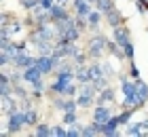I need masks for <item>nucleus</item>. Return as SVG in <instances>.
I'll list each match as a JSON object with an SVG mask.
<instances>
[{
    "instance_id": "nucleus-18",
    "label": "nucleus",
    "mask_w": 148,
    "mask_h": 137,
    "mask_svg": "<svg viewBox=\"0 0 148 137\" xmlns=\"http://www.w3.org/2000/svg\"><path fill=\"white\" fill-rule=\"evenodd\" d=\"M95 9H99V11L106 15V13H110V11L114 9V2H112V0H97V2H95Z\"/></svg>"
},
{
    "instance_id": "nucleus-16",
    "label": "nucleus",
    "mask_w": 148,
    "mask_h": 137,
    "mask_svg": "<svg viewBox=\"0 0 148 137\" xmlns=\"http://www.w3.org/2000/svg\"><path fill=\"white\" fill-rule=\"evenodd\" d=\"M62 122H64L66 127L76 125V122H78V114H76V110H74V112H64V114H62Z\"/></svg>"
},
{
    "instance_id": "nucleus-23",
    "label": "nucleus",
    "mask_w": 148,
    "mask_h": 137,
    "mask_svg": "<svg viewBox=\"0 0 148 137\" xmlns=\"http://www.w3.org/2000/svg\"><path fill=\"white\" fill-rule=\"evenodd\" d=\"M80 131H83V129H78L76 125H70V127H68V137H78Z\"/></svg>"
},
{
    "instance_id": "nucleus-22",
    "label": "nucleus",
    "mask_w": 148,
    "mask_h": 137,
    "mask_svg": "<svg viewBox=\"0 0 148 137\" xmlns=\"http://www.w3.org/2000/svg\"><path fill=\"white\" fill-rule=\"evenodd\" d=\"M53 135H57V137H68V129L66 127H53Z\"/></svg>"
},
{
    "instance_id": "nucleus-8",
    "label": "nucleus",
    "mask_w": 148,
    "mask_h": 137,
    "mask_svg": "<svg viewBox=\"0 0 148 137\" xmlns=\"http://www.w3.org/2000/svg\"><path fill=\"white\" fill-rule=\"evenodd\" d=\"M119 125H121V120H119V114L114 116L112 114V118L106 122V125H102V135H108V137H114V135H119Z\"/></svg>"
},
{
    "instance_id": "nucleus-2",
    "label": "nucleus",
    "mask_w": 148,
    "mask_h": 137,
    "mask_svg": "<svg viewBox=\"0 0 148 137\" xmlns=\"http://www.w3.org/2000/svg\"><path fill=\"white\" fill-rule=\"evenodd\" d=\"M6 131L4 135H17L21 131V127L25 125V118H23V110H15V112H11L6 116Z\"/></svg>"
},
{
    "instance_id": "nucleus-10",
    "label": "nucleus",
    "mask_w": 148,
    "mask_h": 137,
    "mask_svg": "<svg viewBox=\"0 0 148 137\" xmlns=\"http://www.w3.org/2000/svg\"><path fill=\"white\" fill-rule=\"evenodd\" d=\"M97 95H99V97H97V104H99V106H108V104H112V101H116V97H114V89H112V87L102 89Z\"/></svg>"
},
{
    "instance_id": "nucleus-9",
    "label": "nucleus",
    "mask_w": 148,
    "mask_h": 137,
    "mask_svg": "<svg viewBox=\"0 0 148 137\" xmlns=\"http://www.w3.org/2000/svg\"><path fill=\"white\" fill-rule=\"evenodd\" d=\"M91 2H89V0H74V11H76V17H89V13L93 11L91 9Z\"/></svg>"
},
{
    "instance_id": "nucleus-4",
    "label": "nucleus",
    "mask_w": 148,
    "mask_h": 137,
    "mask_svg": "<svg viewBox=\"0 0 148 137\" xmlns=\"http://www.w3.org/2000/svg\"><path fill=\"white\" fill-rule=\"evenodd\" d=\"M106 49H108V40H106V36H93L91 42H89V55L93 59H99V55H102Z\"/></svg>"
},
{
    "instance_id": "nucleus-13",
    "label": "nucleus",
    "mask_w": 148,
    "mask_h": 137,
    "mask_svg": "<svg viewBox=\"0 0 148 137\" xmlns=\"http://www.w3.org/2000/svg\"><path fill=\"white\" fill-rule=\"evenodd\" d=\"M106 19H108V23L110 27H116V25H123V15L116 11V9H112L110 13H106Z\"/></svg>"
},
{
    "instance_id": "nucleus-24",
    "label": "nucleus",
    "mask_w": 148,
    "mask_h": 137,
    "mask_svg": "<svg viewBox=\"0 0 148 137\" xmlns=\"http://www.w3.org/2000/svg\"><path fill=\"white\" fill-rule=\"evenodd\" d=\"M55 2H57V0H40V6H42L45 11H49V9H51V6L55 4Z\"/></svg>"
},
{
    "instance_id": "nucleus-14",
    "label": "nucleus",
    "mask_w": 148,
    "mask_h": 137,
    "mask_svg": "<svg viewBox=\"0 0 148 137\" xmlns=\"http://www.w3.org/2000/svg\"><path fill=\"white\" fill-rule=\"evenodd\" d=\"M23 118H25V125H28V127H36L38 125V112L32 110V108L23 110Z\"/></svg>"
},
{
    "instance_id": "nucleus-7",
    "label": "nucleus",
    "mask_w": 148,
    "mask_h": 137,
    "mask_svg": "<svg viewBox=\"0 0 148 137\" xmlns=\"http://www.w3.org/2000/svg\"><path fill=\"white\" fill-rule=\"evenodd\" d=\"M49 15H51V21L55 23V21H64V19H68L70 15L66 13V4H59V2H55L49 9Z\"/></svg>"
},
{
    "instance_id": "nucleus-17",
    "label": "nucleus",
    "mask_w": 148,
    "mask_h": 137,
    "mask_svg": "<svg viewBox=\"0 0 148 137\" xmlns=\"http://www.w3.org/2000/svg\"><path fill=\"white\" fill-rule=\"evenodd\" d=\"M136 82H138V95H140V99H142V104H146V101H148V85L142 82V78L136 80Z\"/></svg>"
},
{
    "instance_id": "nucleus-1",
    "label": "nucleus",
    "mask_w": 148,
    "mask_h": 137,
    "mask_svg": "<svg viewBox=\"0 0 148 137\" xmlns=\"http://www.w3.org/2000/svg\"><path fill=\"white\" fill-rule=\"evenodd\" d=\"M97 89L91 85H80V91H78V95H76V104H78V108H91L93 104H97Z\"/></svg>"
},
{
    "instance_id": "nucleus-6",
    "label": "nucleus",
    "mask_w": 148,
    "mask_h": 137,
    "mask_svg": "<svg viewBox=\"0 0 148 137\" xmlns=\"http://www.w3.org/2000/svg\"><path fill=\"white\" fill-rule=\"evenodd\" d=\"M112 118V110L108 106H95V110H93V122H97V125H106Z\"/></svg>"
},
{
    "instance_id": "nucleus-19",
    "label": "nucleus",
    "mask_w": 148,
    "mask_h": 137,
    "mask_svg": "<svg viewBox=\"0 0 148 137\" xmlns=\"http://www.w3.org/2000/svg\"><path fill=\"white\" fill-rule=\"evenodd\" d=\"M131 114H133L131 110H127V108H125V112H121V114H119L121 125H129V122H131Z\"/></svg>"
},
{
    "instance_id": "nucleus-20",
    "label": "nucleus",
    "mask_w": 148,
    "mask_h": 137,
    "mask_svg": "<svg viewBox=\"0 0 148 137\" xmlns=\"http://www.w3.org/2000/svg\"><path fill=\"white\" fill-rule=\"evenodd\" d=\"M38 4H40V0H21V6H23V9H28V11L36 9Z\"/></svg>"
},
{
    "instance_id": "nucleus-12",
    "label": "nucleus",
    "mask_w": 148,
    "mask_h": 137,
    "mask_svg": "<svg viewBox=\"0 0 148 137\" xmlns=\"http://www.w3.org/2000/svg\"><path fill=\"white\" fill-rule=\"evenodd\" d=\"M87 67H89V76H91V80H97V78H104V76H106L104 63H89Z\"/></svg>"
},
{
    "instance_id": "nucleus-5",
    "label": "nucleus",
    "mask_w": 148,
    "mask_h": 137,
    "mask_svg": "<svg viewBox=\"0 0 148 137\" xmlns=\"http://www.w3.org/2000/svg\"><path fill=\"white\" fill-rule=\"evenodd\" d=\"M112 40L116 42L119 46H123L127 44L131 40V32H129V27L127 25H116V27H112Z\"/></svg>"
},
{
    "instance_id": "nucleus-11",
    "label": "nucleus",
    "mask_w": 148,
    "mask_h": 137,
    "mask_svg": "<svg viewBox=\"0 0 148 137\" xmlns=\"http://www.w3.org/2000/svg\"><path fill=\"white\" fill-rule=\"evenodd\" d=\"M102 11H99V9H93L91 13H89V17H87V25H89L91 27V30H97V27H99V23H102Z\"/></svg>"
},
{
    "instance_id": "nucleus-21",
    "label": "nucleus",
    "mask_w": 148,
    "mask_h": 137,
    "mask_svg": "<svg viewBox=\"0 0 148 137\" xmlns=\"http://www.w3.org/2000/svg\"><path fill=\"white\" fill-rule=\"evenodd\" d=\"M129 76H131L133 80H140V70H138V65L133 63V61L129 63Z\"/></svg>"
},
{
    "instance_id": "nucleus-3",
    "label": "nucleus",
    "mask_w": 148,
    "mask_h": 137,
    "mask_svg": "<svg viewBox=\"0 0 148 137\" xmlns=\"http://www.w3.org/2000/svg\"><path fill=\"white\" fill-rule=\"evenodd\" d=\"M74 80H76L74 72H62V74H57V78H55V82L49 87V91L55 93V95H64V91L68 89V85H72Z\"/></svg>"
},
{
    "instance_id": "nucleus-15",
    "label": "nucleus",
    "mask_w": 148,
    "mask_h": 137,
    "mask_svg": "<svg viewBox=\"0 0 148 137\" xmlns=\"http://www.w3.org/2000/svg\"><path fill=\"white\" fill-rule=\"evenodd\" d=\"M32 133H34L36 137H51L53 135V127H49V125H36Z\"/></svg>"
},
{
    "instance_id": "nucleus-25",
    "label": "nucleus",
    "mask_w": 148,
    "mask_h": 137,
    "mask_svg": "<svg viewBox=\"0 0 148 137\" xmlns=\"http://www.w3.org/2000/svg\"><path fill=\"white\" fill-rule=\"evenodd\" d=\"M142 2H144V9L148 11V0H142Z\"/></svg>"
}]
</instances>
